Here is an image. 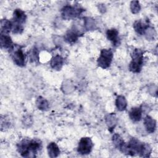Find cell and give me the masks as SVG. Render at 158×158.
Wrapping results in <instances>:
<instances>
[{
  "label": "cell",
  "instance_id": "obj_23",
  "mask_svg": "<svg viewBox=\"0 0 158 158\" xmlns=\"http://www.w3.org/2000/svg\"><path fill=\"white\" fill-rule=\"evenodd\" d=\"M88 20H89L88 22H86V23H85V25H87V24H89H89H91V20L89 19H88ZM91 24L93 25H94V22H93L91 23ZM92 25H89V29H91V27L92 26Z\"/></svg>",
  "mask_w": 158,
  "mask_h": 158
},
{
  "label": "cell",
  "instance_id": "obj_2",
  "mask_svg": "<svg viewBox=\"0 0 158 158\" xmlns=\"http://www.w3.org/2000/svg\"><path fill=\"white\" fill-rule=\"evenodd\" d=\"M131 56L132 60L129 64V69L133 73H138L143 65V52L139 49H135Z\"/></svg>",
  "mask_w": 158,
  "mask_h": 158
},
{
  "label": "cell",
  "instance_id": "obj_5",
  "mask_svg": "<svg viewBox=\"0 0 158 158\" xmlns=\"http://www.w3.org/2000/svg\"><path fill=\"white\" fill-rule=\"evenodd\" d=\"M83 11V9L80 7L65 6L62 9V16L63 19L69 20L78 17Z\"/></svg>",
  "mask_w": 158,
  "mask_h": 158
},
{
  "label": "cell",
  "instance_id": "obj_9",
  "mask_svg": "<svg viewBox=\"0 0 158 158\" xmlns=\"http://www.w3.org/2000/svg\"><path fill=\"white\" fill-rule=\"evenodd\" d=\"M118 32L115 28H111L107 31L106 35L109 40H110L114 46H118L120 44V40L118 36Z\"/></svg>",
  "mask_w": 158,
  "mask_h": 158
},
{
  "label": "cell",
  "instance_id": "obj_3",
  "mask_svg": "<svg viewBox=\"0 0 158 158\" xmlns=\"http://www.w3.org/2000/svg\"><path fill=\"white\" fill-rule=\"evenodd\" d=\"M113 59V52L110 49H103L101 50L100 56L98 59V65L102 69L108 68Z\"/></svg>",
  "mask_w": 158,
  "mask_h": 158
},
{
  "label": "cell",
  "instance_id": "obj_7",
  "mask_svg": "<svg viewBox=\"0 0 158 158\" xmlns=\"http://www.w3.org/2000/svg\"><path fill=\"white\" fill-rule=\"evenodd\" d=\"M26 18L27 17L25 12L21 9H17L14 12L13 22H12L13 24L22 25V24L25 22Z\"/></svg>",
  "mask_w": 158,
  "mask_h": 158
},
{
  "label": "cell",
  "instance_id": "obj_12",
  "mask_svg": "<svg viewBox=\"0 0 158 158\" xmlns=\"http://www.w3.org/2000/svg\"><path fill=\"white\" fill-rule=\"evenodd\" d=\"M144 124L147 131L149 133H152L155 131L156 127V122L150 116L148 115L144 118Z\"/></svg>",
  "mask_w": 158,
  "mask_h": 158
},
{
  "label": "cell",
  "instance_id": "obj_20",
  "mask_svg": "<svg viewBox=\"0 0 158 158\" xmlns=\"http://www.w3.org/2000/svg\"><path fill=\"white\" fill-rule=\"evenodd\" d=\"M151 148L149 146V144L147 143H144V146L141 151V153L140 154L141 157H148L150 156V154L151 153Z\"/></svg>",
  "mask_w": 158,
  "mask_h": 158
},
{
  "label": "cell",
  "instance_id": "obj_22",
  "mask_svg": "<svg viewBox=\"0 0 158 158\" xmlns=\"http://www.w3.org/2000/svg\"><path fill=\"white\" fill-rule=\"evenodd\" d=\"M29 58L31 61H36L38 59V53L36 48H34L32 50H31L29 54Z\"/></svg>",
  "mask_w": 158,
  "mask_h": 158
},
{
  "label": "cell",
  "instance_id": "obj_11",
  "mask_svg": "<svg viewBox=\"0 0 158 158\" xmlns=\"http://www.w3.org/2000/svg\"><path fill=\"white\" fill-rule=\"evenodd\" d=\"M79 36L80 33L76 29H71L66 33L64 39L67 43L73 44L77 41Z\"/></svg>",
  "mask_w": 158,
  "mask_h": 158
},
{
  "label": "cell",
  "instance_id": "obj_4",
  "mask_svg": "<svg viewBox=\"0 0 158 158\" xmlns=\"http://www.w3.org/2000/svg\"><path fill=\"white\" fill-rule=\"evenodd\" d=\"M11 58L14 62L20 67H23L25 65V55L20 46L14 45L9 51Z\"/></svg>",
  "mask_w": 158,
  "mask_h": 158
},
{
  "label": "cell",
  "instance_id": "obj_18",
  "mask_svg": "<svg viewBox=\"0 0 158 158\" xmlns=\"http://www.w3.org/2000/svg\"><path fill=\"white\" fill-rule=\"evenodd\" d=\"M115 104L118 110L122 111L125 110L127 107V101L125 97L123 96H118L116 99Z\"/></svg>",
  "mask_w": 158,
  "mask_h": 158
},
{
  "label": "cell",
  "instance_id": "obj_17",
  "mask_svg": "<svg viewBox=\"0 0 158 158\" xmlns=\"http://www.w3.org/2000/svg\"><path fill=\"white\" fill-rule=\"evenodd\" d=\"M1 33L7 34L11 30H12V22L7 19H2L1 21Z\"/></svg>",
  "mask_w": 158,
  "mask_h": 158
},
{
  "label": "cell",
  "instance_id": "obj_16",
  "mask_svg": "<svg viewBox=\"0 0 158 158\" xmlns=\"http://www.w3.org/2000/svg\"><path fill=\"white\" fill-rule=\"evenodd\" d=\"M47 149L48 155L50 157H56L60 154V149L58 146L54 142L48 144Z\"/></svg>",
  "mask_w": 158,
  "mask_h": 158
},
{
  "label": "cell",
  "instance_id": "obj_13",
  "mask_svg": "<svg viewBox=\"0 0 158 158\" xmlns=\"http://www.w3.org/2000/svg\"><path fill=\"white\" fill-rule=\"evenodd\" d=\"M142 109L141 107H133L129 113V117L133 122H138L142 117Z\"/></svg>",
  "mask_w": 158,
  "mask_h": 158
},
{
  "label": "cell",
  "instance_id": "obj_6",
  "mask_svg": "<svg viewBox=\"0 0 158 158\" xmlns=\"http://www.w3.org/2000/svg\"><path fill=\"white\" fill-rule=\"evenodd\" d=\"M93 143L92 140L89 137L82 138L78 143L77 151L80 154H88L92 150Z\"/></svg>",
  "mask_w": 158,
  "mask_h": 158
},
{
  "label": "cell",
  "instance_id": "obj_10",
  "mask_svg": "<svg viewBox=\"0 0 158 158\" xmlns=\"http://www.w3.org/2000/svg\"><path fill=\"white\" fill-rule=\"evenodd\" d=\"M112 141L115 148H117L122 152L123 153L125 151L127 144L125 143L122 138L118 134L115 133L112 136Z\"/></svg>",
  "mask_w": 158,
  "mask_h": 158
},
{
  "label": "cell",
  "instance_id": "obj_8",
  "mask_svg": "<svg viewBox=\"0 0 158 158\" xmlns=\"http://www.w3.org/2000/svg\"><path fill=\"white\" fill-rule=\"evenodd\" d=\"M0 43L1 48L10 51L14 46L11 40V38L7 34L1 33Z\"/></svg>",
  "mask_w": 158,
  "mask_h": 158
},
{
  "label": "cell",
  "instance_id": "obj_14",
  "mask_svg": "<svg viewBox=\"0 0 158 158\" xmlns=\"http://www.w3.org/2000/svg\"><path fill=\"white\" fill-rule=\"evenodd\" d=\"M50 64L52 69L59 70L64 64V59L60 56L57 55L51 59Z\"/></svg>",
  "mask_w": 158,
  "mask_h": 158
},
{
  "label": "cell",
  "instance_id": "obj_1",
  "mask_svg": "<svg viewBox=\"0 0 158 158\" xmlns=\"http://www.w3.org/2000/svg\"><path fill=\"white\" fill-rule=\"evenodd\" d=\"M41 148V144L37 140L22 139L17 144V150L22 157H34Z\"/></svg>",
  "mask_w": 158,
  "mask_h": 158
},
{
  "label": "cell",
  "instance_id": "obj_15",
  "mask_svg": "<svg viewBox=\"0 0 158 158\" xmlns=\"http://www.w3.org/2000/svg\"><path fill=\"white\" fill-rule=\"evenodd\" d=\"M148 24L143 23L141 20H137L133 24V28L135 31L141 35L144 34L145 31L148 30Z\"/></svg>",
  "mask_w": 158,
  "mask_h": 158
},
{
  "label": "cell",
  "instance_id": "obj_19",
  "mask_svg": "<svg viewBox=\"0 0 158 158\" xmlns=\"http://www.w3.org/2000/svg\"><path fill=\"white\" fill-rule=\"evenodd\" d=\"M36 106L40 110H46L49 107L48 101L41 96H39L36 100Z\"/></svg>",
  "mask_w": 158,
  "mask_h": 158
},
{
  "label": "cell",
  "instance_id": "obj_21",
  "mask_svg": "<svg viewBox=\"0 0 158 158\" xmlns=\"http://www.w3.org/2000/svg\"><path fill=\"white\" fill-rule=\"evenodd\" d=\"M140 8L141 7L139 5V2L138 1H133L131 2L130 9L132 13L136 14L139 12V11L140 10Z\"/></svg>",
  "mask_w": 158,
  "mask_h": 158
}]
</instances>
